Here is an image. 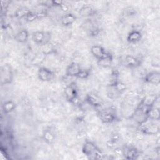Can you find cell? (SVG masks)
Masks as SVG:
<instances>
[{"label": "cell", "mask_w": 160, "mask_h": 160, "mask_svg": "<svg viewBox=\"0 0 160 160\" xmlns=\"http://www.w3.org/2000/svg\"><path fill=\"white\" fill-rule=\"evenodd\" d=\"M82 153L90 159H102L103 154L99 148L89 140H86L82 148Z\"/></svg>", "instance_id": "obj_1"}, {"label": "cell", "mask_w": 160, "mask_h": 160, "mask_svg": "<svg viewBox=\"0 0 160 160\" xmlns=\"http://www.w3.org/2000/svg\"><path fill=\"white\" fill-rule=\"evenodd\" d=\"M155 121H156L148 119L145 122L139 125L141 132L147 135H155L158 134L159 132V126L155 123Z\"/></svg>", "instance_id": "obj_2"}, {"label": "cell", "mask_w": 160, "mask_h": 160, "mask_svg": "<svg viewBox=\"0 0 160 160\" xmlns=\"http://www.w3.org/2000/svg\"><path fill=\"white\" fill-rule=\"evenodd\" d=\"M66 99L71 103L76 104L78 102V89L75 82L67 85L64 90Z\"/></svg>", "instance_id": "obj_3"}, {"label": "cell", "mask_w": 160, "mask_h": 160, "mask_svg": "<svg viewBox=\"0 0 160 160\" xmlns=\"http://www.w3.org/2000/svg\"><path fill=\"white\" fill-rule=\"evenodd\" d=\"M51 39V32L44 31H36L32 34V39L39 45L48 44Z\"/></svg>", "instance_id": "obj_4"}, {"label": "cell", "mask_w": 160, "mask_h": 160, "mask_svg": "<svg viewBox=\"0 0 160 160\" xmlns=\"http://www.w3.org/2000/svg\"><path fill=\"white\" fill-rule=\"evenodd\" d=\"M13 79V72L11 67L8 64H4L1 68V84L2 86L11 83Z\"/></svg>", "instance_id": "obj_5"}, {"label": "cell", "mask_w": 160, "mask_h": 160, "mask_svg": "<svg viewBox=\"0 0 160 160\" xmlns=\"http://www.w3.org/2000/svg\"><path fill=\"white\" fill-rule=\"evenodd\" d=\"M98 116L101 122L105 124L112 123L118 119L114 111L111 109L100 111L98 113Z\"/></svg>", "instance_id": "obj_6"}, {"label": "cell", "mask_w": 160, "mask_h": 160, "mask_svg": "<svg viewBox=\"0 0 160 160\" xmlns=\"http://www.w3.org/2000/svg\"><path fill=\"white\" fill-rule=\"evenodd\" d=\"M90 51L92 56L97 59L99 60L102 58H105L112 56V54L106 51L103 47L100 45H94L91 48Z\"/></svg>", "instance_id": "obj_7"}, {"label": "cell", "mask_w": 160, "mask_h": 160, "mask_svg": "<svg viewBox=\"0 0 160 160\" xmlns=\"http://www.w3.org/2000/svg\"><path fill=\"white\" fill-rule=\"evenodd\" d=\"M143 80L145 82L158 86L160 83V72L158 71H152L144 74Z\"/></svg>", "instance_id": "obj_8"}, {"label": "cell", "mask_w": 160, "mask_h": 160, "mask_svg": "<svg viewBox=\"0 0 160 160\" xmlns=\"http://www.w3.org/2000/svg\"><path fill=\"white\" fill-rule=\"evenodd\" d=\"M38 79L42 82H49L54 78V72L46 67H40L38 71Z\"/></svg>", "instance_id": "obj_9"}, {"label": "cell", "mask_w": 160, "mask_h": 160, "mask_svg": "<svg viewBox=\"0 0 160 160\" xmlns=\"http://www.w3.org/2000/svg\"><path fill=\"white\" fill-rule=\"evenodd\" d=\"M82 69L79 63L76 62H72L66 69L65 75L66 77H76L78 76L81 70Z\"/></svg>", "instance_id": "obj_10"}, {"label": "cell", "mask_w": 160, "mask_h": 160, "mask_svg": "<svg viewBox=\"0 0 160 160\" xmlns=\"http://www.w3.org/2000/svg\"><path fill=\"white\" fill-rule=\"evenodd\" d=\"M84 100L89 105L96 108L100 107L102 104V99L97 94L92 92L86 94Z\"/></svg>", "instance_id": "obj_11"}, {"label": "cell", "mask_w": 160, "mask_h": 160, "mask_svg": "<svg viewBox=\"0 0 160 160\" xmlns=\"http://www.w3.org/2000/svg\"><path fill=\"white\" fill-rule=\"evenodd\" d=\"M122 151V155L127 159L134 160L138 159L139 156V152L138 149L133 146H129L125 148Z\"/></svg>", "instance_id": "obj_12"}, {"label": "cell", "mask_w": 160, "mask_h": 160, "mask_svg": "<svg viewBox=\"0 0 160 160\" xmlns=\"http://www.w3.org/2000/svg\"><path fill=\"white\" fill-rule=\"evenodd\" d=\"M124 65L126 67L131 68H137L139 67L141 64V61L139 59L130 54L125 56L124 59Z\"/></svg>", "instance_id": "obj_13"}, {"label": "cell", "mask_w": 160, "mask_h": 160, "mask_svg": "<svg viewBox=\"0 0 160 160\" xmlns=\"http://www.w3.org/2000/svg\"><path fill=\"white\" fill-rule=\"evenodd\" d=\"M158 98L159 96L156 94H149L144 96L140 101V103L148 108H151L155 106Z\"/></svg>", "instance_id": "obj_14"}, {"label": "cell", "mask_w": 160, "mask_h": 160, "mask_svg": "<svg viewBox=\"0 0 160 160\" xmlns=\"http://www.w3.org/2000/svg\"><path fill=\"white\" fill-rule=\"evenodd\" d=\"M96 12V10L89 4L83 5L79 10V14L83 18H88L94 16Z\"/></svg>", "instance_id": "obj_15"}, {"label": "cell", "mask_w": 160, "mask_h": 160, "mask_svg": "<svg viewBox=\"0 0 160 160\" xmlns=\"http://www.w3.org/2000/svg\"><path fill=\"white\" fill-rule=\"evenodd\" d=\"M29 32L26 29H22L19 30L14 36V40L19 43H25L29 39Z\"/></svg>", "instance_id": "obj_16"}, {"label": "cell", "mask_w": 160, "mask_h": 160, "mask_svg": "<svg viewBox=\"0 0 160 160\" xmlns=\"http://www.w3.org/2000/svg\"><path fill=\"white\" fill-rule=\"evenodd\" d=\"M142 33L140 31L133 29L131 31L127 36V41L129 43H136L142 39Z\"/></svg>", "instance_id": "obj_17"}, {"label": "cell", "mask_w": 160, "mask_h": 160, "mask_svg": "<svg viewBox=\"0 0 160 160\" xmlns=\"http://www.w3.org/2000/svg\"><path fill=\"white\" fill-rule=\"evenodd\" d=\"M76 20V17L72 13H66L61 18V23L64 26H70L74 24Z\"/></svg>", "instance_id": "obj_18"}, {"label": "cell", "mask_w": 160, "mask_h": 160, "mask_svg": "<svg viewBox=\"0 0 160 160\" xmlns=\"http://www.w3.org/2000/svg\"><path fill=\"white\" fill-rule=\"evenodd\" d=\"M31 11L27 7L24 6H19L14 12V17L17 19L24 18L29 14Z\"/></svg>", "instance_id": "obj_19"}, {"label": "cell", "mask_w": 160, "mask_h": 160, "mask_svg": "<svg viewBox=\"0 0 160 160\" xmlns=\"http://www.w3.org/2000/svg\"><path fill=\"white\" fill-rule=\"evenodd\" d=\"M148 119L154 121H159L160 119V112L159 108L152 106L150 108L148 112Z\"/></svg>", "instance_id": "obj_20"}, {"label": "cell", "mask_w": 160, "mask_h": 160, "mask_svg": "<svg viewBox=\"0 0 160 160\" xmlns=\"http://www.w3.org/2000/svg\"><path fill=\"white\" fill-rule=\"evenodd\" d=\"M16 107V104L12 100H8L4 101L2 105V111L4 114H8L13 111Z\"/></svg>", "instance_id": "obj_21"}, {"label": "cell", "mask_w": 160, "mask_h": 160, "mask_svg": "<svg viewBox=\"0 0 160 160\" xmlns=\"http://www.w3.org/2000/svg\"><path fill=\"white\" fill-rule=\"evenodd\" d=\"M42 138L46 142L51 144L55 140V135L51 129H46L43 131Z\"/></svg>", "instance_id": "obj_22"}, {"label": "cell", "mask_w": 160, "mask_h": 160, "mask_svg": "<svg viewBox=\"0 0 160 160\" xmlns=\"http://www.w3.org/2000/svg\"><path fill=\"white\" fill-rule=\"evenodd\" d=\"M108 85L113 86L114 88L118 92H119L121 94H122L126 90V88H127L126 84L124 82H123L122 81H121V80H119V79H118L114 83L111 84H108Z\"/></svg>", "instance_id": "obj_23"}, {"label": "cell", "mask_w": 160, "mask_h": 160, "mask_svg": "<svg viewBox=\"0 0 160 160\" xmlns=\"http://www.w3.org/2000/svg\"><path fill=\"white\" fill-rule=\"evenodd\" d=\"M112 60H113V56L112 55L109 57L102 58L99 60H97V63L99 66H101L102 68H108L111 66V65L112 62Z\"/></svg>", "instance_id": "obj_24"}, {"label": "cell", "mask_w": 160, "mask_h": 160, "mask_svg": "<svg viewBox=\"0 0 160 160\" xmlns=\"http://www.w3.org/2000/svg\"><path fill=\"white\" fill-rule=\"evenodd\" d=\"M89 75H90V72L88 69H82L80 72L79 73L78 76H77V78L81 79H87L89 76Z\"/></svg>", "instance_id": "obj_25"}, {"label": "cell", "mask_w": 160, "mask_h": 160, "mask_svg": "<svg viewBox=\"0 0 160 160\" xmlns=\"http://www.w3.org/2000/svg\"><path fill=\"white\" fill-rule=\"evenodd\" d=\"M25 19L28 22H32L36 19H38V16H37L36 12L31 11L29 13V14L25 18Z\"/></svg>", "instance_id": "obj_26"}, {"label": "cell", "mask_w": 160, "mask_h": 160, "mask_svg": "<svg viewBox=\"0 0 160 160\" xmlns=\"http://www.w3.org/2000/svg\"><path fill=\"white\" fill-rule=\"evenodd\" d=\"M151 66L155 68H159L160 66V59L158 56H154L151 61Z\"/></svg>", "instance_id": "obj_27"}, {"label": "cell", "mask_w": 160, "mask_h": 160, "mask_svg": "<svg viewBox=\"0 0 160 160\" xmlns=\"http://www.w3.org/2000/svg\"><path fill=\"white\" fill-rule=\"evenodd\" d=\"M59 8L62 11L64 12H67L69 11V6L67 4H66L64 2L59 7Z\"/></svg>", "instance_id": "obj_28"}]
</instances>
